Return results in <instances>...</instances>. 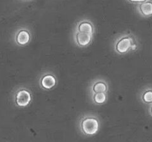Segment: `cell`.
<instances>
[{"label":"cell","mask_w":152,"mask_h":142,"mask_svg":"<svg viewBox=\"0 0 152 142\" xmlns=\"http://www.w3.org/2000/svg\"><path fill=\"white\" fill-rule=\"evenodd\" d=\"M81 128L86 135H95L99 129V123L95 118H87L81 122Z\"/></svg>","instance_id":"cell-1"},{"label":"cell","mask_w":152,"mask_h":142,"mask_svg":"<svg viewBox=\"0 0 152 142\" xmlns=\"http://www.w3.org/2000/svg\"><path fill=\"white\" fill-rule=\"evenodd\" d=\"M31 100L30 92L26 89H21L17 93L16 95V102L20 106H26L29 104Z\"/></svg>","instance_id":"cell-2"},{"label":"cell","mask_w":152,"mask_h":142,"mask_svg":"<svg viewBox=\"0 0 152 142\" xmlns=\"http://www.w3.org/2000/svg\"><path fill=\"white\" fill-rule=\"evenodd\" d=\"M134 43L133 39L131 37H124L121 39L116 44V51L120 54H124L128 52Z\"/></svg>","instance_id":"cell-3"},{"label":"cell","mask_w":152,"mask_h":142,"mask_svg":"<svg viewBox=\"0 0 152 142\" xmlns=\"http://www.w3.org/2000/svg\"><path fill=\"white\" fill-rule=\"evenodd\" d=\"M139 11L145 17L152 16V0H146L139 5Z\"/></svg>","instance_id":"cell-4"},{"label":"cell","mask_w":152,"mask_h":142,"mask_svg":"<svg viewBox=\"0 0 152 142\" xmlns=\"http://www.w3.org/2000/svg\"><path fill=\"white\" fill-rule=\"evenodd\" d=\"M92 39V35L90 33H83V32H78L76 34V39L77 42L80 46H86L90 42Z\"/></svg>","instance_id":"cell-5"},{"label":"cell","mask_w":152,"mask_h":142,"mask_svg":"<svg viewBox=\"0 0 152 142\" xmlns=\"http://www.w3.org/2000/svg\"><path fill=\"white\" fill-rule=\"evenodd\" d=\"M56 84V79L55 78L53 75L52 74H47L45 75L42 78L41 85L44 89H50L53 88Z\"/></svg>","instance_id":"cell-6"},{"label":"cell","mask_w":152,"mask_h":142,"mask_svg":"<svg viewBox=\"0 0 152 142\" xmlns=\"http://www.w3.org/2000/svg\"><path fill=\"white\" fill-rule=\"evenodd\" d=\"M30 40V34L26 30H21L17 36V42L20 45H26Z\"/></svg>","instance_id":"cell-7"},{"label":"cell","mask_w":152,"mask_h":142,"mask_svg":"<svg viewBox=\"0 0 152 142\" xmlns=\"http://www.w3.org/2000/svg\"><path fill=\"white\" fill-rule=\"evenodd\" d=\"M78 31L80 32L90 33L92 35L93 32V28L91 23H88V22H83V23H80V25H78Z\"/></svg>","instance_id":"cell-8"},{"label":"cell","mask_w":152,"mask_h":142,"mask_svg":"<svg viewBox=\"0 0 152 142\" xmlns=\"http://www.w3.org/2000/svg\"><path fill=\"white\" fill-rule=\"evenodd\" d=\"M143 102L148 104H152V89H148L142 95Z\"/></svg>","instance_id":"cell-9"},{"label":"cell","mask_w":152,"mask_h":142,"mask_svg":"<svg viewBox=\"0 0 152 142\" xmlns=\"http://www.w3.org/2000/svg\"><path fill=\"white\" fill-rule=\"evenodd\" d=\"M107 95L104 92H98L94 95V100L96 103H103L106 101Z\"/></svg>","instance_id":"cell-10"},{"label":"cell","mask_w":152,"mask_h":142,"mask_svg":"<svg viewBox=\"0 0 152 142\" xmlns=\"http://www.w3.org/2000/svg\"><path fill=\"white\" fill-rule=\"evenodd\" d=\"M107 91V86L103 82H98L93 86V92H105Z\"/></svg>","instance_id":"cell-11"},{"label":"cell","mask_w":152,"mask_h":142,"mask_svg":"<svg viewBox=\"0 0 152 142\" xmlns=\"http://www.w3.org/2000/svg\"><path fill=\"white\" fill-rule=\"evenodd\" d=\"M130 2H134V3H141V2H145L146 0H129Z\"/></svg>","instance_id":"cell-12"},{"label":"cell","mask_w":152,"mask_h":142,"mask_svg":"<svg viewBox=\"0 0 152 142\" xmlns=\"http://www.w3.org/2000/svg\"><path fill=\"white\" fill-rule=\"evenodd\" d=\"M150 112H151V115H152V105L151 106V109H150Z\"/></svg>","instance_id":"cell-13"}]
</instances>
